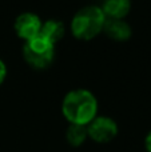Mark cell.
<instances>
[{
    "mask_svg": "<svg viewBox=\"0 0 151 152\" xmlns=\"http://www.w3.org/2000/svg\"><path fill=\"white\" fill-rule=\"evenodd\" d=\"M23 58L32 68L45 69L55 60V45L39 35L28 42H24Z\"/></svg>",
    "mask_w": 151,
    "mask_h": 152,
    "instance_id": "3957f363",
    "label": "cell"
},
{
    "mask_svg": "<svg viewBox=\"0 0 151 152\" xmlns=\"http://www.w3.org/2000/svg\"><path fill=\"white\" fill-rule=\"evenodd\" d=\"M144 148H146L147 152H151V131L144 137Z\"/></svg>",
    "mask_w": 151,
    "mask_h": 152,
    "instance_id": "8fae6325",
    "label": "cell"
},
{
    "mask_svg": "<svg viewBox=\"0 0 151 152\" xmlns=\"http://www.w3.org/2000/svg\"><path fill=\"white\" fill-rule=\"evenodd\" d=\"M106 16L98 5H86L80 8L71 20V34L75 39L88 42L103 32Z\"/></svg>",
    "mask_w": 151,
    "mask_h": 152,
    "instance_id": "7a4b0ae2",
    "label": "cell"
},
{
    "mask_svg": "<svg viewBox=\"0 0 151 152\" xmlns=\"http://www.w3.org/2000/svg\"><path fill=\"white\" fill-rule=\"evenodd\" d=\"M103 32L114 42H127L133 35L130 24L119 19H106Z\"/></svg>",
    "mask_w": 151,
    "mask_h": 152,
    "instance_id": "8992f818",
    "label": "cell"
},
{
    "mask_svg": "<svg viewBox=\"0 0 151 152\" xmlns=\"http://www.w3.org/2000/svg\"><path fill=\"white\" fill-rule=\"evenodd\" d=\"M87 135V127L86 126H78V124H70L66 131V139L70 145L72 147H80L86 139Z\"/></svg>",
    "mask_w": 151,
    "mask_h": 152,
    "instance_id": "9c48e42d",
    "label": "cell"
},
{
    "mask_svg": "<svg viewBox=\"0 0 151 152\" xmlns=\"http://www.w3.org/2000/svg\"><path fill=\"white\" fill-rule=\"evenodd\" d=\"M5 77H7V66H5L4 61L0 59V86L4 83Z\"/></svg>",
    "mask_w": 151,
    "mask_h": 152,
    "instance_id": "30bf717a",
    "label": "cell"
},
{
    "mask_svg": "<svg viewBox=\"0 0 151 152\" xmlns=\"http://www.w3.org/2000/svg\"><path fill=\"white\" fill-rule=\"evenodd\" d=\"M64 34H66L64 24L59 20H55V19H50V20L43 23L39 35L55 45L56 43H59L63 39Z\"/></svg>",
    "mask_w": 151,
    "mask_h": 152,
    "instance_id": "ba28073f",
    "label": "cell"
},
{
    "mask_svg": "<svg viewBox=\"0 0 151 152\" xmlns=\"http://www.w3.org/2000/svg\"><path fill=\"white\" fill-rule=\"evenodd\" d=\"M43 21L34 12H23L15 19L13 23V29H15L16 35L24 42L34 39V37L39 36L40 29H42Z\"/></svg>",
    "mask_w": 151,
    "mask_h": 152,
    "instance_id": "5b68a950",
    "label": "cell"
},
{
    "mask_svg": "<svg viewBox=\"0 0 151 152\" xmlns=\"http://www.w3.org/2000/svg\"><path fill=\"white\" fill-rule=\"evenodd\" d=\"M62 113L70 124L87 127L98 116V100L88 89H72L62 102Z\"/></svg>",
    "mask_w": 151,
    "mask_h": 152,
    "instance_id": "6da1fadb",
    "label": "cell"
},
{
    "mask_svg": "<svg viewBox=\"0 0 151 152\" xmlns=\"http://www.w3.org/2000/svg\"><path fill=\"white\" fill-rule=\"evenodd\" d=\"M87 135L92 142L104 144L117 137L118 124L108 116H96L87 126Z\"/></svg>",
    "mask_w": 151,
    "mask_h": 152,
    "instance_id": "277c9868",
    "label": "cell"
},
{
    "mask_svg": "<svg viewBox=\"0 0 151 152\" xmlns=\"http://www.w3.org/2000/svg\"><path fill=\"white\" fill-rule=\"evenodd\" d=\"M100 8L106 19L123 20L131 11V0H104Z\"/></svg>",
    "mask_w": 151,
    "mask_h": 152,
    "instance_id": "52a82bcc",
    "label": "cell"
}]
</instances>
